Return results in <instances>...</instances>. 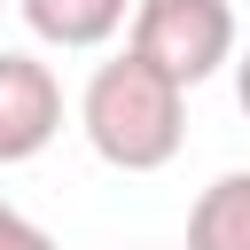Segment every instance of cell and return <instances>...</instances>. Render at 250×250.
Listing matches in <instances>:
<instances>
[{"mask_svg": "<svg viewBox=\"0 0 250 250\" xmlns=\"http://www.w3.org/2000/svg\"><path fill=\"white\" fill-rule=\"evenodd\" d=\"M133 8L141 0H16V16L31 23V39H47L62 55H86V47L133 31Z\"/></svg>", "mask_w": 250, "mask_h": 250, "instance_id": "cell-4", "label": "cell"}, {"mask_svg": "<svg viewBox=\"0 0 250 250\" xmlns=\"http://www.w3.org/2000/svg\"><path fill=\"white\" fill-rule=\"evenodd\" d=\"M55 133H62V78L23 47H0V164H31Z\"/></svg>", "mask_w": 250, "mask_h": 250, "instance_id": "cell-3", "label": "cell"}, {"mask_svg": "<svg viewBox=\"0 0 250 250\" xmlns=\"http://www.w3.org/2000/svg\"><path fill=\"white\" fill-rule=\"evenodd\" d=\"M78 133L109 172H164L188 141V86L148 70L133 47L102 62L78 94Z\"/></svg>", "mask_w": 250, "mask_h": 250, "instance_id": "cell-1", "label": "cell"}, {"mask_svg": "<svg viewBox=\"0 0 250 250\" xmlns=\"http://www.w3.org/2000/svg\"><path fill=\"white\" fill-rule=\"evenodd\" d=\"M188 250H250V164L219 172L188 211Z\"/></svg>", "mask_w": 250, "mask_h": 250, "instance_id": "cell-5", "label": "cell"}, {"mask_svg": "<svg viewBox=\"0 0 250 250\" xmlns=\"http://www.w3.org/2000/svg\"><path fill=\"white\" fill-rule=\"evenodd\" d=\"M0 250H55V234H47L39 219H23V211L0 195Z\"/></svg>", "mask_w": 250, "mask_h": 250, "instance_id": "cell-6", "label": "cell"}, {"mask_svg": "<svg viewBox=\"0 0 250 250\" xmlns=\"http://www.w3.org/2000/svg\"><path fill=\"white\" fill-rule=\"evenodd\" d=\"M234 102H242V117H250V47L234 55Z\"/></svg>", "mask_w": 250, "mask_h": 250, "instance_id": "cell-7", "label": "cell"}, {"mask_svg": "<svg viewBox=\"0 0 250 250\" xmlns=\"http://www.w3.org/2000/svg\"><path fill=\"white\" fill-rule=\"evenodd\" d=\"M125 47H133L148 70H164L172 86H203V78H219V70L242 55L227 0H141Z\"/></svg>", "mask_w": 250, "mask_h": 250, "instance_id": "cell-2", "label": "cell"}, {"mask_svg": "<svg viewBox=\"0 0 250 250\" xmlns=\"http://www.w3.org/2000/svg\"><path fill=\"white\" fill-rule=\"evenodd\" d=\"M0 8H8V0H0Z\"/></svg>", "mask_w": 250, "mask_h": 250, "instance_id": "cell-8", "label": "cell"}]
</instances>
